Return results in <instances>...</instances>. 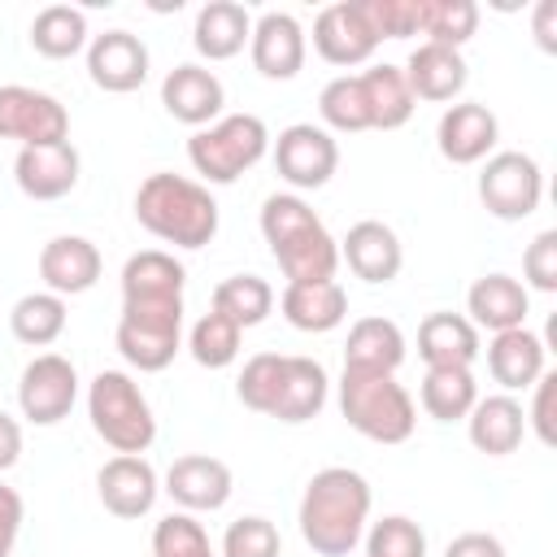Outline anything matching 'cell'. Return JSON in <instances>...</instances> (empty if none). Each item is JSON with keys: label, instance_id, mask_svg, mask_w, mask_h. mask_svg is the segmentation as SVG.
I'll list each match as a JSON object with an SVG mask.
<instances>
[{"label": "cell", "instance_id": "obj_10", "mask_svg": "<svg viewBox=\"0 0 557 557\" xmlns=\"http://www.w3.org/2000/svg\"><path fill=\"white\" fill-rule=\"evenodd\" d=\"M78 400V370L70 357L61 352H39L35 361H26L22 383H17V405L22 418L35 426H57L61 418H70Z\"/></svg>", "mask_w": 557, "mask_h": 557}, {"label": "cell", "instance_id": "obj_12", "mask_svg": "<svg viewBox=\"0 0 557 557\" xmlns=\"http://www.w3.org/2000/svg\"><path fill=\"white\" fill-rule=\"evenodd\" d=\"M313 48L331 65H366L374 57V48H379V35H374L361 0L326 4L313 17Z\"/></svg>", "mask_w": 557, "mask_h": 557}, {"label": "cell", "instance_id": "obj_7", "mask_svg": "<svg viewBox=\"0 0 557 557\" xmlns=\"http://www.w3.org/2000/svg\"><path fill=\"white\" fill-rule=\"evenodd\" d=\"M113 339L139 374L165 370L183 344V300H122Z\"/></svg>", "mask_w": 557, "mask_h": 557}, {"label": "cell", "instance_id": "obj_45", "mask_svg": "<svg viewBox=\"0 0 557 557\" xmlns=\"http://www.w3.org/2000/svg\"><path fill=\"white\" fill-rule=\"evenodd\" d=\"M522 278L535 292H557V231H540L527 244V252H522Z\"/></svg>", "mask_w": 557, "mask_h": 557}, {"label": "cell", "instance_id": "obj_13", "mask_svg": "<svg viewBox=\"0 0 557 557\" xmlns=\"http://www.w3.org/2000/svg\"><path fill=\"white\" fill-rule=\"evenodd\" d=\"M161 104H165V113L174 122L200 131V126H213L222 117L226 87H222V78L213 70H205L196 61H183L161 78Z\"/></svg>", "mask_w": 557, "mask_h": 557}, {"label": "cell", "instance_id": "obj_20", "mask_svg": "<svg viewBox=\"0 0 557 557\" xmlns=\"http://www.w3.org/2000/svg\"><path fill=\"white\" fill-rule=\"evenodd\" d=\"M96 492H100V505L113 513V518H144L152 505H157V470L144 461V457H131V453H117L100 466L96 474Z\"/></svg>", "mask_w": 557, "mask_h": 557}, {"label": "cell", "instance_id": "obj_6", "mask_svg": "<svg viewBox=\"0 0 557 557\" xmlns=\"http://www.w3.org/2000/svg\"><path fill=\"white\" fill-rule=\"evenodd\" d=\"M270 152V131L257 113H226L213 126L191 131L187 161L205 183H235Z\"/></svg>", "mask_w": 557, "mask_h": 557}, {"label": "cell", "instance_id": "obj_38", "mask_svg": "<svg viewBox=\"0 0 557 557\" xmlns=\"http://www.w3.org/2000/svg\"><path fill=\"white\" fill-rule=\"evenodd\" d=\"M318 113L331 131L357 135L370 131V113H366V96H361V78L357 74H339L318 91Z\"/></svg>", "mask_w": 557, "mask_h": 557}, {"label": "cell", "instance_id": "obj_24", "mask_svg": "<svg viewBox=\"0 0 557 557\" xmlns=\"http://www.w3.org/2000/svg\"><path fill=\"white\" fill-rule=\"evenodd\" d=\"M418 357L426 370H470L479 357V331L461 313H426L418 326Z\"/></svg>", "mask_w": 557, "mask_h": 557}, {"label": "cell", "instance_id": "obj_5", "mask_svg": "<svg viewBox=\"0 0 557 557\" xmlns=\"http://www.w3.org/2000/svg\"><path fill=\"white\" fill-rule=\"evenodd\" d=\"M87 418L91 431L113 448V453H148V444L157 440V418L148 396L139 392V383L122 370H100L87 387Z\"/></svg>", "mask_w": 557, "mask_h": 557}, {"label": "cell", "instance_id": "obj_30", "mask_svg": "<svg viewBox=\"0 0 557 557\" xmlns=\"http://www.w3.org/2000/svg\"><path fill=\"white\" fill-rule=\"evenodd\" d=\"M326 387L331 383H326L322 361H313V357H287L270 418H278V422H309V418H318L322 405H326Z\"/></svg>", "mask_w": 557, "mask_h": 557}, {"label": "cell", "instance_id": "obj_49", "mask_svg": "<svg viewBox=\"0 0 557 557\" xmlns=\"http://www.w3.org/2000/svg\"><path fill=\"white\" fill-rule=\"evenodd\" d=\"M17 457H22V426H17V418H9L0 409V470L17 466Z\"/></svg>", "mask_w": 557, "mask_h": 557}, {"label": "cell", "instance_id": "obj_22", "mask_svg": "<svg viewBox=\"0 0 557 557\" xmlns=\"http://www.w3.org/2000/svg\"><path fill=\"white\" fill-rule=\"evenodd\" d=\"M466 313H470L474 331H492V335L513 331V326H527L531 296L513 274H483L466 292Z\"/></svg>", "mask_w": 557, "mask_h": 557}, {"label": "cell", "instance_id": "obj_23", "mask_svg": "<svg viewBox=\"0 0 557 557\" xmlns=\"http://www.w3.org/2000/svg\"><path fill=\"white\" fill-rule=\"evenodd\" d=\"M466 78H470V70H466L461 48H444V44H426V39H422V44L409 52V61H405V83H409L413 100H435V104H444V100L461 96Z\"/></svg>", "mask_w": 557, "mask_h": 557}, {"label": "cell", "instance_id": "obj_40", "mask_svg": "<svg viewBox=\"0 0 557 557\" xmlns=\"http://www.w3.org/2000/svg\"><path fill=\"white\" fill-rule=\"evenodd\" d=\"M283 352H257L244 361L239 370V383H235V396L252 409V413H265L274 409V396H278V383H283Z\"/></svg>", "mask_w": 557, "mask_h": 557}, {"label": "cell", "instance_id": "obj_48", "mask_svg": "<svg viewBox=\"0 0 557 557\" xmlns=\"http://www.w3.org/2000/svg\"><path fill=\"white\" fill-rule=\"evenodd\" d=\"M444 557H505V544L487 531H461L457 540H448Z\"/></svg>", "mask_w": 557, "mask_h": 557}, {"label": "cell", "instance_id": "obj_34", "mask_svg": "<svg viewBox=\"0 0 557 557\" xmlns=\"http://www.w3.org/2000/svg\"><path fill=\"white\" fill-rule=\"evenodd\" d=\"M213 309L222 318H231L239 331L248 326H261L274 309V287L261 278V274H231L213 287Z\"/></svg>", "mask_w": 557, "mask_h": 557}, {"label": "cell", "instance_id": "obj_33", "mask_svg": "<svg viewBox=\"0 0 557 557\" xmlns=\"http://www.w3.org/2000/svg\"><path fill=\"white\" fill-rule=\"evenodd\" d=\"M30 48L48 61H65L78 57L87 48V17L74 4H48L35 13L30 22Z\"/></svg>", "mask_w": 557, "mask_h": 557}, {"label": "cell", "instance_id": "obj_1", "mask_svg": "<svg viewBox=\"0 0 557 557\" xmlns=\"http://www.w3.org/2000/svg\"><path fill=\"white\" fill-rule=\"evenodd\" d=\"M300 535L318 557H348L370 522V483L348 466H326L305 483Z\"/></svg>", "mask_w": 557, "mask_h": 557}, {"label": "cell", "instance_id": "obj_18", "mask_svg": "<svg viewBox=\"0 0 557 557\" xmlns=\"http://www.w3.org/2000/svg\"><path fill=\"white\" fill-rule=\"evenodd\" d=\"M78 148L70 139L61 144H39V148H22L13 161V178L22 187V196L30 200H61L78 187Z\"/></svg>", "mask_w": 557, "mask_h": 557}, {"label": "cell", "instance_id": "obj_21", "mask_svg": "<svg viewBox=\"0 0 557 557\" xmlns=\"http://www.w3.org/2000/svg\"><path fill=\"white\" fill-rule=\"evenodd\" d=\"M339 257L348 261V270L366 283H392L405 265V252H400V239L387 222L379 218H366L357 226H348V235L339 239Z\"/></svg>", "mask_w": 557, "mask_h": 557}, {"label": "cell", "instance_id": "obj_25", "mask_svg": "<svg viewBox=\"0 0 557 557\" xmlns=\"http://www.w3.org/2000/svg\"><path fill=\"white\" fill-rule=\"evenodd\" d=\"M466 431H470V444L487 457H509L522 435H527V409L509 396V392H496V396H479L474 409L466 413Z\"/></svg>", "mask_w": 557, "mask_h": 557}, {"label": "cell", "instance_id": "obj_16", "mask_svg": "<svg viewBox=\"0 0 557 557\" xmlns=\"http://www.w3.org/2000/svg\"><path fill=\"white\" fill-rule=\"evenodd\" d=\"M248 52H252V65L261 78H274V83H287L300 74L305 65V30L292 13L283 9H270L252 22V35H248Z\"/></svg>", "mask_w": 557, "mask_h": 557}, {"label": "cell", "instance_id": "obj_11", "mask_svg": "<svg viewBox=\"0 0 557 557\" xmlns=\"http://www.w3.org/2000/svg\"><path fill=\"white\" fill-rule=\"evenodd\" d=\"M0 139H17L22 148L61 144V139H70V113L48 91L4 83L0 87Z\"/></svg>", "mask_w": 557, "mask_h": 557}, {"label": "cell", "instance_id": "obj_4", "mask_svg": "<svg viewBox=\"0 0 557 557\" xmlns=\"http://www.w3.org/2000/svg\"><path fill=\"white\" fill-rule=\"evenodd\" d=\"M339 413L357 435L374 444H405L418 426L413 396L396 383V374H379V370H344Z\"/></svg>", "mask_w": 557, "mask_h": 557}, {"label": "cell", "instance_id": "obj_36", "mask_svg": "<svg viewBox=\"0 0 557 557\" xmlns=\"http://www.w3.org/2000/svg\"><path fill=\"white\" fill-rule=\"evenodd\" d=\"M9 326H13V335H17L22 344L48 348V344H57L61 331H65V300L52 296V292H26V296L13 305Z\"/></svg>", "mask_w": 557, "mask_h": 557}, {"label": "cell", "instance_id": "obj_47", "mask_svg": "<svg viewBox=\"0 0 557 557\" xmlns=\"http://www.w3.org/2000/svg\"><path fill=\"white\" fill-rule=\"evenodd\" d=\"M22 518H26V505H22L17 487L0 483V557H13V544L22 535Z\"/></svg>", "mask_w": 557, "mask_h": 557}, {"label": "cell", "instance_id": "obj_50", "mask_svg": "<svg viewBox=\"0 0 557 557\" xmlns=\"http://www.w3.org/2000/svg\"><path fill=\"white\" fill-rule=\"evenodd\" d=\"M553 13H557V4L553 0H540V9H535V35H540V48L544 52L557 48V39H553Z\"/></svg>", "mask_w": 557, "mask_h": 557}, {"label": "cell", "instance_id": "obj_46", "mask_svg": "<svg viewBox=\"0 0 557 557\" xmlns=\"http://www.w3.org/2000/svg\"><path fill=\"white\" fill-rule=\"evenodd\" d=\"M535 400H531V413H527V422L535 426V435H540V444H557V426H553V396H557V374H540L535 383Z\"/></svg>", "mask_w": 557, "mask_h": 557}, {"label": "cell", "instance_id": "obj_43", "mask_svg": "<svg viewBox=\"0 0 557 557\" xmlns=\"http://www.w3.org/2000/svg\"><path fill=\"white\" fill-rule=\"evenodd\" d=\"M283 553V540H278V527L261 513H244L226 527L222 535V557H278Z\"/></svg>", "mask_w": 557, "mask_h": 557}, {"label": "cell", "instance_id": "obj_3", "mask_svg": "<svg viewBox=\"0 0 557 557\" xmlns=\"http://www.w3.org/2000/svg\"><path fill=\"white\" fill-rule=\"evenodd\" d=\"M135 218L148 235L174 248H205L218 235V200L183 174H148L135 191Z\"/></svg>", "mask_w": 557, "mask_h": 557}, {"label": "cell", "instance_id": "obj_39", "mask_svg": "<svg viewBox=\"0 0 557 557\" xmlns=\"http://www.w3.org/2000/svg\"><path fill=\"white\" fill-rule=\"evenodd\" d=\"M239 339H244V331H239L231 318H222L218 309H209V313L191 326L187 348H191L196 366H205V370H226V366L239 357Z\"/></svg>", "mask_w": 557, "mask_h": 557}, {"label": "cell", "instance_id": "obj_29", "mask_svg": "<svg viewBox=\"0 0 557 557\" xmlns=\"http://www.w3.org/2000/svg\"><path fill=\"white\" fill-rule=\"evenodd\" d=\"M405 361V335L392 318H357L344 344V370L396 374Z\"/></svg>", "mask_w": 557, "mask_h": 557}, {"label": "cell", "instance_id": "obj_32", "mask_svg": "<svg viewBox=\"0 0 557 557\" xmlns=\"http://www.w3.org/2000/svg\"><path fill=\"white\" fill-rule=\"evenodd\" d=\"M187 270L165 248H144L122 265V300H183Z\"/></svg>", "mask_w": 557, "mask_h": 557}, {"label": "cell", "instance_id": "obj_31", "mask_svg": "<svg viewBox=\"0 0 557 557\" xmlns=\"http://www.w3.org/2000/svg\"><path fill=\"white\" fill-rule=\"evenodd\" d=\"M361 78V96H366V113H370V131H400L413 117V91L405 83L400 65H370L357 74Z\"/></svg>", "mask_w": 557, "mask_h": 557}, {"label": "cell", "instance_id": "obj_35", "mask_svg": "<svg viewBox=\"0 0 557 557\" xmlns=\"http://www.w3.org/2000/svg\"><path fill=\"white\" fill-rule=\"evenodd\" d=\"M418 400L435 422H461L479 400V383H474L470 370H448V366L426 370L422 387H418Z\"/></svg>", "mask_w": 557, "mask_h": 557}, {"label": "cell", "instance_id": "obj_9", "mask_svg": "<svg viewBox=\"0 0 557 557\" xmlns=\"http://www.w3.org/2000/svg\"><path fill=\"white\" fill-rule=\"evenodd\" d=\"M274 170H278V178L287 187L318 191L339 170V144H335V135L326 126L296 122V126L278 131V139H274Z\"/></svg>", "mask_w": 557, "mask_h": 557}, {"label": "cell", "instance_id": "obj_17", "mask_svg": "<svg viewBox=\"0 0 557 557\" xmlns=\"http://www.w3.org/2000/svg\"><path fill=\"white\" fill-rule=\"evenodd\" d=\"M87 74L100 91L126 96L148 78V48L131 30H104L87 44Z\"/></svg>", "mask_w": 557, "mask_h": 557}, {"label": "cell", "instance_id": "obj_19", "mask_svg": "<svg viewBox=\"0 0 557 557\" xmlns=\"http://www.w3.org/2000/svg\"><path fill=\"white\" fill-rule=\"evenodd\" d=\"M104 261H100V248L83 235H57L39 248V278L52 296H83L96 287Z\"/></svg>", "mask_w": 557, "mask_h": 557}, {"label": "cell", "instance_id": "obj_42", "mask_svg": "<svg viewBox=\"0 0 557 557\" xmlns=\"http://www.w3.org/2000/svg\"><path fill=\"white\" fill-rule=\"evenodd\" d=\"M152 557H213V548L191 513H165L152 527Z\"/></svg>", "mask_w": 557, "mask_h": 557}, {"label": "cell", "instance_id": "obj_41", "mask_svg": "<svg viewBox=\"0 0 557 557\" xmlns=\"http://www.w3.org/2000/svg\"><path fill=\"white\" fill-rule=\"evenodd\" d=\"M366 557H426V531L405 513H387L366 531Z\"/></svg>", "mask_w": 557, "mask_h": 557}, {"label": "cell", "instance_id": "obj_27", "mask_svg": "<svg viewBox=\"0 0 557 557\" xmlns=\"http://www.w3.org/2000/svg\"><path fill=\"white\" fill-rule=\"evenodd\" d=\"M487 370L505 392H522L544 374V339L527 326L496 331L487 344Z\"/></svg>", "mask_w": 557, "mask_h": 557}, {"label": "cell", "instance_id": "obj_28", "mask_svg": "<svg viewBox=\"0 0 557 557\" xmlns=\"http://www.w3.org/2000/svg\"><path fill=\"white\" fill-rule=\"evenodd\" d=\"M248 35H252V17L239 0H209L191 26V44L205 61H231L235 52H244Z\"/></svg>", "mask_w": 557, "mask_h": 557}, {"label": "cell", "instance_id": "obj_8", "mask_svg": "<svg viewBox=\"0 0 557 557\" xmlns=\"http://www.w3.org/2000/svg\"><path fill=\"white\" fill-rule=\"evenodd\" d=\"M544 174L531 152H492L479 170V200L500 222H522L540 209Z\"/></svg>", "mask_w": 557, "mask_h": 557}, {"label": "cell", "instance_id": "obj_2", "mask_svg": "<svg viewBox=\"0 0 557 557\" xmlns=\"http://www.w3.org/2000/svg\"><path fill=\"white\" fill-rule=\"evenodd\" d=\"M261 235L287 274V283H326L339 270V244L322 218L292 191H274L261 205Z\"/></svg>", "mask_w": 557, "mask_h": 557}, {"label": "cell", "instance_id": "obj_37", "mask_svg": "<svg viewBox=\"0 0 557 557\" xmlns=\"http://www.w3.org/2000/svg\"><path fill=\"white\" fill-rule=\"evenodd\" d=\"M418 30L426 35V44L461 48L479 30V4L474 0H422Z\"/></svg>", "mask_w": 557, "mask_h": 557}, {"label": "cell", "instance_id": "obj_15", "mask_svg": "<svg viewBox=\"0 0 557 557\" xmlns=\"http://www.w3.org/2000/svg\"><path fill=\"white\" fill-rule=\"evenodd\" d=\"M231 466L209 457V453H187L174 457V466L165 470V492L174 505H183V513H213L231 500Z\"/></svg>", "mask_w": 557, "mask_h": 557}, {"label": "cell", "instance_id": "obj_26", "mask_svg": "<svg viewBox=\"0 0 557 557\" xmlns=\"http://www.w3.org/2000/svg\"><path fill=\"white\" fill-rule=\"evenodd\" d=\"M278 309L296 331L322 335V331H335L348 318V292L335 278H326V283H287L283 296H278Z\"/></svg>", "mask_w": 557, "mask_h": 557}, {"label": "cell", "instance_id": "obj_44", "mask_svg": "<svg viewBox=\"0 0 557 557\" xmlns=\"http://www.w3.org/2000/svg\"><path fill=\"white\" fill-rule=\"evenodd\" d=\"M379 44L383 39H409L418 35V22H422V0H361Z\"/></svg>", "mask_w": 557, "mask_h": 557}, {"label": "cell", "instance_id": "obj_14", "mask_svg": "<svg viewBox=\"0 0 557 557\" xmlns=\"http://www.w3.org/2000/svg\"><path fill=\"white\" fill-rule=\"evenodd\" d=\"M500 139V122L487 104L479 100H457L440 113V126H435V144H440V157L453 161V165H479L492 157Z\"/></svg>", "mask_w": 557, "mask_h": 557}]
</instances>
